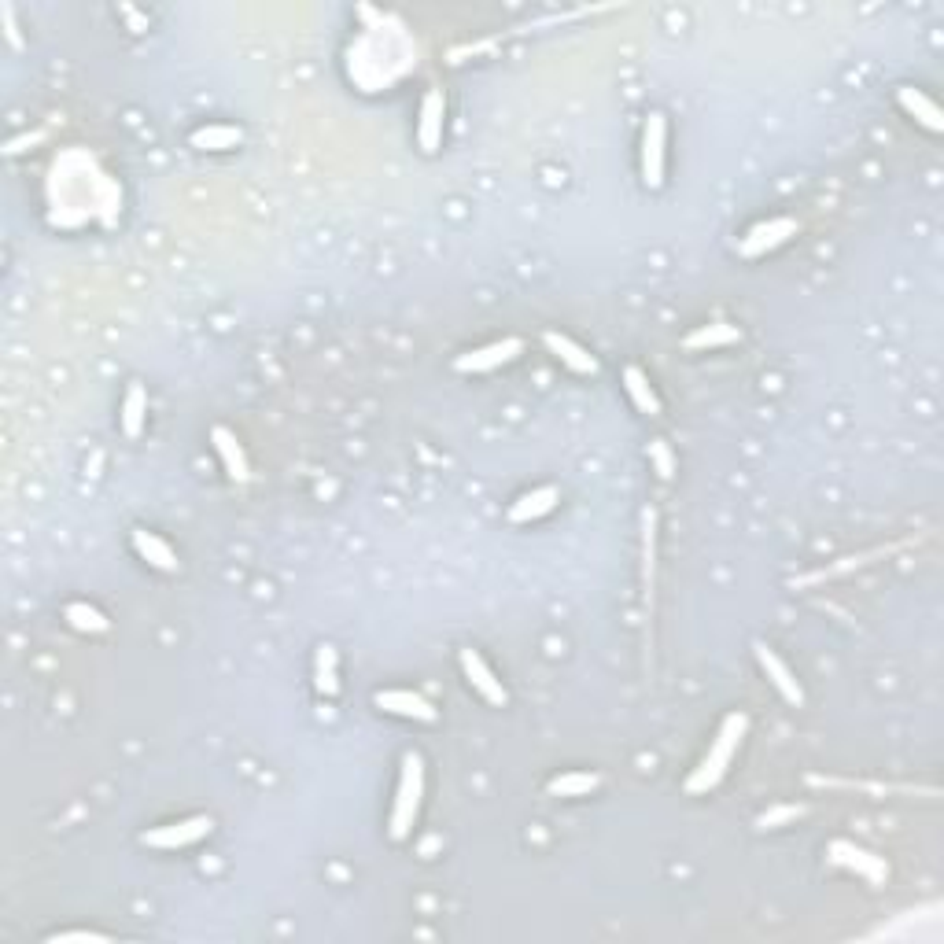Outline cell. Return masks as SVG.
I'll return each mask as SVG.
<instances>
[{"label": "cell", "mask_w": 944, "mask_h": 944, "mask_svg": "<svg viewBox=\"0 0 944 944\" xmlns=\"http://www.w3.org/2000/svg\"><path fill=\"white\" fill-rule=\"evenodd\" d=\"M520 351H524V343H520L517 336H506V340H495V343H487V347H476V351L461 354L458 362H454V369H458V373H487V369H498V366H506V362H513Z\"/></svg>", "instance_id": "6"}, {"label": "cell", "mask_w": 944, "mask_h": 944, "mask_svg": "<svg viewBox=\"0 0 944 944\" xmlns=\"http://www.w3.org/2000/svg\"><path fill=\"white\" fill-rule=\"evenodd\" d=\"M211 439H214V450H218L225 472H229V480H240V484H244L251 472H248V458H244V447L236 443V436L229 432V428H214Z\"/></svg>", "instance_id": "15"}, {"label": "cell", "mask_w": 944, "mask_h": 944, "mask_svg": "<svg viewBox=\"0 0 944 944\" xmlns=\"http://www.w3.org/2000/svg\"><path fill=\"white\" fill-rule=\"evenodd\" d=\"M624 388H627V395H631V402H635V410L638 413H661V399H657V391L649 388V377L642 373V369H635V366H627L624 369Z\"/></svg>", "instance_id": "17"}, {"label": "cell", "mask_w": 944, "mask_h": 944, "mask_svg": "<svg viewBox=\"0 0 944 944\" xmlns=\"http://www.w3.org/2000/svg\"><path fill=\"white\" fill-rule=\"evenodd\" d=\"M557 498H561V491H557V487H539V491H528V495H520L517 502L509 506V520H513V524H528V520L546 517V513L557 506Z\"/></svg>", "instance_id": "13"}, {"label": "cell", "mask_w": 944, "mask_h": 944, "mask_svg": "<svg viewBox=\"0 0 944 944\" xmlns=\"http://www.w3.org/2000/svg\"><path fill=\"white\" fill-rule=\"evenodd\" d=\"M421 797H425V764H421V756L410 753L402 760L399 793H395V808H391V823H388V834L395 841L410 838L413 823H417V812H421Z\"/></svg>", "instance_id": "2"}, {"label": "cell", "mask_w": 944, "mask_h": 944, "mask_svg": "<svg viewBox=\"0 0 944 944\" xmlns=\"http://www.w3.org/2000/svg\"><path fill=\"white\" fill-rule=\"evenodd\" d=\"M133 550H137V554H141L152 568H159V572H177V554L163 543V539H159V535H152V531H144V528L133 531Z\"/></svg>", "instance_id": "16"}, {"label": "cell", "mask_w": 944, "mask_h": 944, "mask_svg": "<svg viewBox=\"0 0 944 944\" xmlns=\"http://www.w3.org/2000/svg\"><path fill=\"white\" fill-rule=\"evenodd\" d=\"M664 137H668V126H664V115L646 118V130H642V181L646 189H661L664 185Z\"/></svg>", "instance_id": "4"}, {"label": "cell", "mask_w": 944, "mask_h": 944, "mask_svg": "<svg viewBox=\"0 0 944 944\" xmlns=\"http://www.w3.org/2000/svg\"><path fill=\"white\" fill-rule=\"evenodd\" d=\"M417 141L425 152H436L439 141H443V93L432 89L421 104V126H417Z\"/></svg>", "instance_id": "12"}, {"label": "cell", "mask_w": 944, "mask_h": 944, "mask_svg": "<svg viewBox=\"0 0 944 944\" xmlns=\"http://www.w3.org/2000/svg\"><path fill=\"white\" fill-rule=\"evenodd\" d=\"M244 141V133L236 126H203V130L192 133V148L200 152H225V148H236Z\"/></svg>", "instance_id": "19"}, {"label": "cell", "mask_w": 944, "mask_h": 944, "mask_svg": "<svg viewBox=\"0 0 944 944\" xmlns=\"http://www.w3.org/2000/svg\"><path fill=\"white\" fill-rule=\"evenodd\" d=\"M318 672H314V686H318L321 697H336L340 694V679H336V646H318Z\"/></svg>", "instance_id": "21"}, {"label": "cell", "mask_w": 944, "mask_h": 944, "mask_svg": "<svg viewBox=\"0 0 944 944\" xmlns=\"http://www.w3.org/2000/svg\"><path fill=\"white\" fill-rule=\"evenodd\" d=\"M753 653H756V664H760V672L767 675V683L775 686L782 694V701L786 705H804V690H801V683L793 679V672L782 664V657L775 653L771 646H764V642H756L753 646Z\"/></svg>", "instance_id": "7"}, {"label": "cell", "mask_w": 944, "mask_h": 944, "mask_svg": "<svg viewBox=\"0 0 944 944\" xmlns=\"http://www.w3.org/2000/svg\"><path fill=\"white\" fill-rule=\"evenodd\" d=\"M598 782L602 779L590 771H565V775L550 779V797H587L598 790Z\"/></svg>", "instance_id": "20"}, {"label": "cell", "mask_w": 944, "mask_h": 944, "mask_svg": "<svg viewBox=\"0 0 944 944\" xmlns=\"http://www.w3.org/2000/svg\"><path fill=\"white\" fill-rule=\"evenodd\" d=\"M897 100H900V107H904V111H908V115L919 122V126H926L930 133H941L944 130L941 107L933 104L926 93H919V89H908V85H904V89L897 93Z\"/></svg>", "instance_id": "14"}, {"label": "cell", "mask_w": 944, "mask_h": 944, "mask_svg": "<svg viewBox=\"0 0 944 944\" xmlns=\"http://www.w3.org/2000/svg\"><path fill=\"white\" fill-rule=\"evenodd\" d=\"M745 731H749L745 712H731V716L723 720L716 742L708 745L705 760H701L694 775L686 779V793H708L716 782L723 779V775H727V767H731V760H734V753H738V745H742Z\"/></svg>", "instance_id": "1"}, {"label": "cell", "mask_w": 944, "mask_h": 944, "mask_svg": "<svg viewBox=\"0 0 944 944\" xmlns=\"http://www.w3.org/2000/svg\"><path fill=\"white\" fill-rule=\"evenodd\" d=\"M48 941H56V944H67V941L111 944V937H107V933H96V930H59V933H48Z\"/></svg>", "instance_id": "25"}, {"label": "cell", "mask_w": 944, "mask_h": 944, "mask_svg": "<svg viewBox=\"0 0 944 944\" xmlns=\"http://www.w3.org/2000/svg\"><path fill=\"white\" fill-rule=\"evenodd\" d=\"M653 461H657V472H661L664 480H672L675 465H672V454H668V447H664V443H653Z\"/></svg>", "instance_id": "26"}, {"label": "cell", "mask_w": 944, "mask_h": 944, "mask_svg": "<svg viewBox=\"0 0 944 944\" xmlns=\"http://www.w3.org/2000/svg\"><path fill=\"white\" fill-rule=\"evenodd\" d=\"M830 860L841 863V867H852V871L863 874V878H871V882H882L885 874H889V867H885L878 856H871V852L860 849V845H852V841H834V845H830Z\"/></svg>", "instance_id": "10"}, {"label": "cell", "mask_w": 944, "mask_h": 944, "mask_svg": "<svg viewBox=\"0 0 944 944\" xmlns=\"http://www.w3.org/2000/svg\"><path fill=\"white\" fill-rule=\"evenodd\" d=\"M543 343H546V351L554 354L561 366L572 369V373H583V377H587V373H598V362H594V354L583 351L579 343H572L568 336H561V332H546Z\"/></svg>", "instance_id": "11"}, {"label": "cell", "mask_w": 944, "mask_h": 944, "mask_svg": "<svg viewBox=\"0 0 944 944\" xmlns=\"http://www.w3.org/2000/svg\"><path fill=\"white\" fill-rule=\"evenodd\" d=\"M738 336L742 332L734 329V325H705V329H697L686 336V347L690 351H705V347H727V343H738Z\"/></svg>", "instance_id": "22"}, {"label": "cell", "mask_w": 944, "mask_h": 944, "mask_svg": "<svg viewBox=\"0 0 944 944\" xmlns=\"http://www.w3.org/2000/svg\"><path fill=\"white\" fill-rule=\"evenodd\" d=\"M144 417H148V395H144L141 384H130L126 399H122V432L137 439L144 432Z\"/></svg>", "instance_id": "18"}, {"label": "cell", "mask_w": 944, "mask_h": 944, "mask_svg": "<svg viewBox=\"0 0 944 944\" xmlns=\"http://www.w3.org/2000/svg\"><path fill=\"white\" fill-rule=\"evenodd\" d=\"M797 229H801V225L793 222V218H771V222H760L742 236V248L738 251H742L745 259H760V255L775 251L779 244H786L790 236H797Z\"/></svg>", "instance_id": "5"}, {"label": "cell", "mask_w": 944, "mask_h": 944, "mask_svg": "<svg viewBox=\"0 0 944 944\" xmlns=\"http://www.w3.org/2000/svg\"><path fill=\"white\" fill-rule=\"evenodd\" d=\"M804 812H808L804 804H782V808H771V812L760 815V819H756V826H760V830H775V826H782V823L801 819Z\"/></svg>", "instance_id": "24"}, {"label": "cell", "mask_w": 944, "mask_h": 944, "mask_svg": "<svg viewBox=\"0 0 944 944\" xmlns=\"http://www.w3.org/2000/svg\"><path fill=\"white\" fill-rule=\"evenodd\" d=\"M214 830V819L211 815H192V819H181V823H166V826H155V830H144V845H152V849H185V845H192V841L207 838Z\"/></svg>", "instance_id": "3"}, {"label": "cell", "mask_w": 944, "mask_h": 944, "mask_svg": "<svg viewBox=\"0 0 944 944\" xmlns=\"http://www.w3.org/2000/svg\"><path fill=\"white\" fill-rule=\"evenodd\" d=\"M461 672H465V679H469V686L476 690V694L484 697L487 705H506L509 694L506 686H502V679H495V672L484 664V657L476 653V649H461Z\"/></svg>", "instance_id": "8"}, {"label": "cell", "mask_w": 944, "mask_h": 944, "mask_svg": "<svg viewBox=\"0 0 944 944\" xmlns=\"http://www.w3.org/2000/svg\"><path fill=\"white\" fill-rule=\"evenodd\" d=\"M67 624H71L74 631H85V635H100V631H107V616L100 613V609H93V605L74 602L67 605Z\"/></svg>", "instance_id": "23"}, {"label": "cell", "mask_w": 944, "mask_h": 944, "mask_svg": "<svg viewBox=\"0 0 944 944\" xmlns=\"http://www.w3.org/2000/svg\"><path fill=\"white\" fill-rule=\"evenodd\" d=\"M373 705H377L380 712L402 716V720H421V723L436 720L432 701H425V697L413 694V690H377V694H373Z\"/></svg>", "instance_id": "9"}]
</instances>
